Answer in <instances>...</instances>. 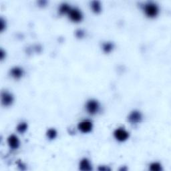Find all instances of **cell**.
I'll list each match as a JSON object with an SVG mask.
<instances>
[{"label":"cell","instance_id":"14","mask_svg":"<svg viewBox=\"0 0 171 171\" xmlns=\"http://www.w3.org/2000/svg\"><path fill=\"white\" fill-rule=\"evenodd\" d=\"M150 170L152 171H160L162 170L161 165L158 162H153L150 166Z\"/></svg>","mask_w":171,"mask_h":171},{"label":"cell","instance_id":"17","mask_svg":"<svg viewBox=\"0 0 171 171\" xmlns=\"http://www.w3.org/2000/svg\"><path fill=\"white\" fill-rule=\"evenodd\" d=\"M76 36L78 37H79V38H81V37H82L83 36H84V32L82 31V30L79 29V30H78V31H76Z\"/></svg>","mask_w":171,"mask_h":171},{"label":"cell","instance_id":"16","mask_svg":"<svg viewBox=\"0 0 171 171\" xmlns=\"http://www.w3.org/2000/svg\"><path fill=\"white\" fill-rule=\"evenodd\" d=\"M56 136H57V132L55 129H53V128H52V129H50L47 130V137H48V138H50V139H51V140L54 139V138H56Z\"/></svg>","mask_w":171,"mask_h":171},{"label":"cell","instance_id":"10","mask_svg":"<svg viewBox=\"0 0 171 171\" xmlns=\"http://www.w3.org/2000/svg\"><path fill=\"white\" fill-rule=\"evenodd\" d=\"M11 75L16 79H19L23 75V70L19 67H14L11 70Z\"/></svg>","mask_w":171,"mask_h":171},{"label":"cell","instance_id":"12","mask_svg":"<svg viewBox=\"0 0 171 171\" xmlns=\"http://www.w3.org/2000/svg\"><path fill=\"white\" fill-rule=\"evenodd\" d=\"M70 9H71V8H70V7L69 6L68 4H62L60 7L59 11L60 14H66L69 13Z\"/></svg>","mask_w":171,"mask_h":171},{"label":"cell","instance_id":"15","mask_svg":"<svg viewBox=\"0 0 171 171\" xmlns=\"http://www.w3.org/2000/svg\"><path fill=\"white\" fill-rule=\"evenodd\" d=\"M27 128V124L26 122H22L17 126V130L19 133H24L26 131Z\"/></svg>","mask_w":171,"mask_h":171},{"label":"cell","instance_id":"2","mask_svg":"<svg viewBox=\"0 0 171 171\" xmlns=\"http://www.w3.org/2000/svg\"><path fill=\"white\" fill-rule=\"evenodd\" d=\"M99 107L100 106L98 102L95 100H88L86 105V108L87 112L92 115L96 114L99 110Z\"/></svg>","mask_w":171,"mask_h":171},{"label":"cell","instance_id":"5","mask_svg":"<svg viewBox=\"0 0 171 171\" xmlns=\"http://www.w3.org/2000/svg\"><path fill=\"white\" fill-rule=\"evenodd\" d=\"M142 116L141 113L139 111H137V110H134L131 113H130V115L128 116V120L130 123H132V124H136V123L140 122L142 121Z\"/></svg>","mask_w":171,"mask_h":171},{"label":"cell","instance_id":"9","mask_svg":"<svg viewBox=\"0 0 171 171\" xmlns=\"http://www.w3.org/2000/svg\"><path fill=\"white\" fill-rule=\"evenodd\" d=\"M80 169L84 171H89L92 170L91 164L87 158H83L80 162Z\"/></svg>","mask_w":171,"mask_h":171},{"label":"cell","instance_id":"1","mask_svg":"<svg viewBox=\"0 0 171 171\" xmlns=\"http://www.w3.org/2000/svg\"><path fill=\"white\" fill-rule=\"evenodd\" d=\"M144 10L145 14L148 17H151V18L157 16L158 12H159V9H158L157 5L152 3V2H149V3L146 4L144 7Z\"/></svg>","mask_w":171,"mask_h":171},{"label":"cell","instance_id":"20","mask_svg":"<svg viewBox=\"0 0 171 171\" xmlns=\"http://www.w3.org/2000/svg\"><path fill=\"white\" fill-rule=\"evenodd\" d=\"M4 56H5V52L3 51V50H1V52H0V57H1V60H3L4 58Z\"/></svg>","mask_w":171,"mask_h":171},{"label":"cell","instance_id":"13","mask_svg":"<svg viewBox=\"0 0 171 171\" xmlns=\"http://www.w3.org/2000/svg\"><path fill=\"white\" fill-rule=\"evenodd\" d=\"M113 47H114V45L110 42L105 43V44H104V45H103V50H104V52L106 53H109L111 52L113 50Z\"/></svg>","mask_w":171,"mask_h":171},{"label":"cell","instance_id":"6","mask_svg":"<svg viewBox=\"0 0 171 171\" xmlns=\"http://www.w3.org/2000/svg\"><path fill=\"white\" fill-rule=\"evenodd\" d=\"M78 129L83 133H88L92 129V123L90 120H84L79 123Z\"/></svg>","mask_w":171,"mask_h":171},{"label":"cell","instance_id":"4","mask_svg":"<svg viewBox=\"0 0 171 171\" xmlns=\"http://www.w3.org/2000/svg\"><path fill=\"white\" fill-rule=\"evenodd\" d=\"M69 17L72 21L74 22H79L82 19V12L80 11L78 9L74 8L70 9V12L68 13Z\"/></svg>","mask_w":171,"mask_h":171},{"label":"cell","instance_id":"8","mask_svg":"<svg viewBox=\"0 0 171 171\" xmlns=\"http://www.w3.org/2000/svg\"><path fill=\"white\" fill-rule=\"evenodd\" d=\"M7 142H8L10 148H11L12 149H17L19 146L18 138L14 134L9 136L8 137V138H7Z\"/></svg>","mask_w":171,"mask_h":171},{"label":"cell","instance_id":"18","mask_svg":"<svg viewBox=\"0 0 171 171\" xmlns=\"http://www.w3.org/2000/svg\"><path fill=\"white\" fill-rule=\"evenodd\" d=\"M5 27H6V24H5L3 19H1V22H0V29L2 32L4 29Z\"/></svg>","mask_w":171,"mask_h":171},{"label":"cell","instance_id":"19","mask_svg":"<svg viewBox=\"0 0 171 171\" xmlns=\"http://www.w3.org/2000/svg\"><path fill=\"white\" fill-rule=\"evenodd\" d=\"M99 170H102V171H107V170H110V169L108 167H100L98 168Z\"/></svg>","mask_w":171,"mask_h":171},{"label":"cell","instance_id":"11","mask_svg":"<svg viewBox=\"0 0 171 171\" xmlns=\"http://www.w3.org/2000/svg\"><path fill=\"white\" fill-rule=\"evenodd\" d=\"M91 7L92 11L96 14H98L101 11V5L100 3L98 1H94L92 2Z\"/></svg>","mask_w":171,"mask_h":171},{"label":"cell","instance_id":"7","mask_svg":"<svg viewBox=\"0 0 171 171\" xmlns=\"http://www.w3.org/2000/svg\"><path fill=\"white\" fill-rule=\"evenodd\" d=\"M14 102V97L11 94L4 92L1 94V102L5 106H8L11 105Z\"/></svg>","mask_w":171,"mask_h":171},{"label":"cell","instance_id":"3","mask_svg":"<svg viewBox=\"0 0 171 171\" xmlns=\"http://www.w3.org/2000/svg\"><path fill=\"white\" fill-rule=\"evenodd\" d=\"M114 136L116 139L120 142H124L129 137V133L123 128H118L114 131Z\"/></svg>","mask_w":171,"mask_h":171}]
</instances>
